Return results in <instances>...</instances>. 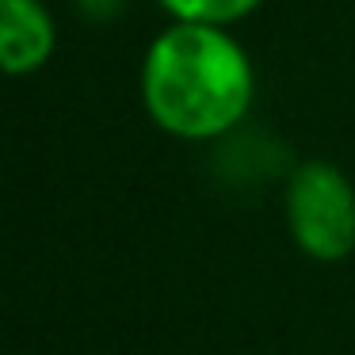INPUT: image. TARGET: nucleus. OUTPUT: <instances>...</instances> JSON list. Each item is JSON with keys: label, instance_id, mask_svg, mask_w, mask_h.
I'll use <instances>...</instances> for the list:
<instances>
[{"label": "nucleus", "instance_id": "f257e3e1", "mask_svg": "<svg viewBox=\"0 0 355 355\" xmlns=\"http://www.w3.org/2000/svg\"><path fill=\"white\" fill-rule=\"evenodd\" d=\"M141 92L157 126L176 138H218L241 123L256 77L245 50L207 24H176L149 46Z\"/></svg>", "mask_w": 355, "mask_h": 355}, {"label": "nucleus", "instance_id": "f03ea898", "mask_svg": "<svg viewBox=\"0 0 355 355\" xmlns=\"http://www.w3.org/2000/svg\"><path fill=\"white\" fill-rule=\"evenodd\" d=\"M291 233L306 256L336 263L355 248V187L336 164L309 161L294 172L286 191Z\"/></svg>", "mask_w": 355, "mask_h": 355}, {"label": "nucleus", "instance_id": "7ed1b4c3", "mask_svg": "<svg viewBox=\"0 0 355 355\" xmlns=\"http://www.w3.org/2000/svg\"><path fill=\"white\" fill-rule=\"evenodd\" d=\"M54 50V19L39 0H0V73H35Z\"/></svg>", "mask_w": 355, "mask_h": 355}, {"label": "nucleus", "instance_id": "20e7f679", "mask_svg": "<svg viewBox=\"0 0 355 355\" xmlns=\"http://www.w3.org/2000/svg\"><path fill=\"white\" fill-rule=\"evenodd\" d=\"M161 4L180 19V24L222 27V24H233V19L248 16L260 0H161Z\"/></svg>", "mask_w": 355, "mask_h": 355}]
</instances>
